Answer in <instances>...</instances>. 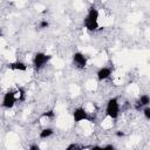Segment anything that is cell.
<instances>
[{
  "mask_svg": "<svg viewBox=\"0 0 150 150\" xmlns=\"http://www.w3.org/2000/svg\"><path fill=\"white\" fill-rule=\"evenodd\" d=\"M98 16H100V13L97 8L91 6L88 9V13L84 18V27L88 32H94L98 28Z\"/></svg>",
  "mask_w": 150,
  "mask_h": 150,
  "instance_id": "6da1fadb",
  "label": "cell"
},
{
  "mask_svg": "<svg viewBox=\"0 0 150 150\" xmlns=\"http://www.w3.org/2000/svg\"><path fill=\"white\" fill-rule=\"evenodd\" d=\"M120 115V103L117 97H111L108 100L105 105V116L116 120Z\"/></svg>",
  "mask_w": 150,
  "mask_h": 150,
  "instance_id": "7a4b0ae2",
  "label": "cell"
},
{
  "mask_svg": "<svg viewBox=\"0 0 150 150\" xmlns=\"http://www.w3.org/2000/svg\"><path fill=\"white\" fill-rule=\"evenodd\" d=\"M50 59H52L50 55H47V54H45V53L39 52V53H36V54L34 55V57H33V66H34L36 69H41V68H43V67L49 62Z\"/></svg>",
  "mask_w": 150,
  "mask_h": 150,
  "instance_id": "3957f363",
  "label": "cell"
},
{
  "mask_svg": "<svg viewBox=\"0 0 150 150\" xmlns=\"http://www.w3.org/2000/svg\"><path fill=\"white\" fill-rule=\"evenodd\" d=\"M73 120L75 123H80L82 121H90V114L83 107H79L73 111Z\"/></svg>",
  "mask_w": 150,
  "mask_h": 150,
  "instance_id": "277c9868",
  "label": "cell"
},
{
  "mask_svg": "<svg viewBox=\"0 0 150 150\" xmlns=\"http://www.w3.org/2000/svg\"><path fill=\"white\" fill-rule=\"evenodd\" d=\"M15 102H18L16 97H15V93L13 90H8V91L5 93V95L2 97V104L1 105L6 109H11V108L14 107Z\"/></svg>",
  "mask_w": 150,
  "mask_h": 150,
  "instance_id": "5b68a950",
  "label": "cell"
},
{
  "mask_svg": "<svg viewBox=\"0 0 150 150\" xmlns=\"http://www.w3.org/2000/svg\"><path fill=\"white\" fill-rule=\"evenodd\" d=\"M73 63L75 64L76 68L83 69L87 66V57L81 52H76V53L73 54Z\"/></svg>",
  "mask_w": 150,
  "mask_h": 150,
  "instance_id": "8992f818",
  "label": "cell"
},
{
  "mask_svg": "<svg viewBox=\"0 0 150 150\" xmlns=\"http://www.w3.org/2000/svg\"><path fill=\"white\" fill-rule=\"evenodd\" d=\"M111 73H112L111 68H109V67H102L96 73L97 80L98 81H104V80H107V79H109L111 76Z\"/></svg>",
  "mask_w": 150,
  "mask_h": 150,
  "instance_id": "52a82bcc",
  "label": "cell"
},
{
  "mask_svg": "<svg viewBox=\"0 0 150 150\" xmlns=\"http://www.w3.org/2000/svg\"><path fill=\"white\" fill-rule=\"evenodd\" d=\"M8 68L12 70H19V71H26L27 70V64L22 61H15L8 64Z\"/></svg>",
  "mask_w": 150,
  "mask_h": 150,
  "instance_id": "ba28073f",
  "label": "cell"
},
{
  "mask_svg": "<svg viewBox=\"0 0 150 150\" xmlns=\"http://www.w3.org/2000/svg\"><path fill=\"white\" fill-rule=\"evenodd\" d=\"M136 103L144 108V107H146V105L150 104V96L146 95V94H142V95L138 97V100L136 101Z\"/></svg>",
  "mask_w": 150,
  "mask_h": 150,
  "instance_id": "9c48e42d",
  "label": "cell"
},
{
  "mask_svg": "<svg viewBox=\"0 0 150 150\" xmlns=\"http://www.w3.org/2000/svg\"><path fill=\"white\" fill-rule=\"evenodd\" d=\"M53 134H54V130H53V128H49V127H47V128H43V129L40 131V134H39V137H40L41 139H46V138L50 137Z\"/></svg>",
  "mask_w": 150,
  "mask_h": 150,
  "instance_id": "30bf717a",
  "label": "cell"
},
{
  "mask_svg": "<svg viewBox=\"0 0 150 150\" xmlns=\"http://www.w3.org/2000/svg\"><path fill=\"white\" fill-rule=\"evenodd\" d=\"M14 93H15V97H16V101H18V102L25 101V98H26V91H25L23 88L19 87Z\"/></svg>",
  "mask_w": 150,
  "mask_h": 150,
  "instance_id": "8fae6325",
  "label": "cell"
},
{
  "mask_svg": "<svg viewBox=\"0 0 150 150\" xmlns=\"http://www.w3.org/2000/svg\"><path fill=\"white\" fill-rule=\"evenodd\" d=\"M41 117H45L47 120H53L55 117V112H54V110H47V111L42 112Z\"/></svg>",
  "mask_w": 150,
  "mask_h": 150,
  "instance_id": "7c38bea8",
  "label": "cell"
},
{
  "mask_svg": "<svg viewBox=\"0 0 150 150\" xmlns=\"http://www.w3.org/2000/svg\"><path fill=\"white\" fill-rule=\"evenodd\" d=\"M142 112H143V116H144L148 121H150V107H149V105L144 107V108L142 109Z\"/></svg>",
  "mask_w": 150,
  "mask_h": 150,
  "instance_id": "4fadbf2b",
  "label": "cell"
},
{
  "mask_svg": "<svg viewBox=\"0 0 150 150\" xmlns=\"http://www.w3.org/2000/svg\"><path fill=\"white\" fill-rule=\"evenodd\" d=\"M48 27H49V22H48L47 20H42V21H40V23H39V28L45 29V28H48Z\"/></svg>",
  "mask_w": 150,
  "mask_h": 150,
  "instance_id": "5bb4252c",
  "label": "cell"
},
{
  "mask_svg": "<svg viewBox=\"0 0 150 150\" xmlns=\"http://www.w3.org/2000/svg\"><path fill=\"white\" fill-rule=\"evenodd\" d=\"M74 149H82V146L79 145V144H76V143H71V144H69L66 148V150H74Z\"/></svg>",
  "mask_w": 150,
  "mask_h": 150,
  "instance_id": "9a60e30c",
  "label": "cell"
},
{
  "mask_svg": "<svg viewBox=\"0 0 150 150\" xmlns=\"http://www.w3.org/2000/svg\"><path fill=\"white\" fill-rule=\"evenodd\" d=\"M29 150H40V146L38 144H30L29 145Z\"/></svg>",
  "mask_w": 150,
  "mask_h": 150,
  "instance_id": "2e32d148",
  "label": "cell"
},
{
  "mask_svg": "<svg viewBox=\"0 0 150 150\" xmlns=\"http://www.w3.org/2000/svg\"><path fill=\"white\" fill-rule=\"evenodd\" d=\"M114 149H115V146L112 144H108V145L103 146V150H114Z\"/></svg>",
  "mask_w": 150,
  "mask_h": 150,
  "instance_id": "e0dca14e",
  "label": "cell"
},
{
  "mask_svg": "<svg viewBox=\"0 0 150 150\" xmlns=\"http://www.w3.org/2000/svg\"><path fill=\"white\" fill-rule=\"evenodd\" d=\"M115 135H116L117 137H124V135H125V134H124L122 130H117V131L115 132Z\"/></svg>",
  "mask_w": 150,
  "mask_h": 150,
  "instance_id": "ac0fdd59",
  "label": "cell"
},
{
  "mask_svg": "<svg viewBox=\"0 0 150 150\" xmlns=\"http://www.w3.org/2000/svg\"><path fill=\"white\" fill-rule=\"evenodd\" d=\"M90 149H93V150H103V146H100V145H91Z\"/></svg>",
  "mask_w": 150,
  "mask_h": 150,
  "instance_id": "d6986e66",
  "label": "cell"
}]
</instances>
